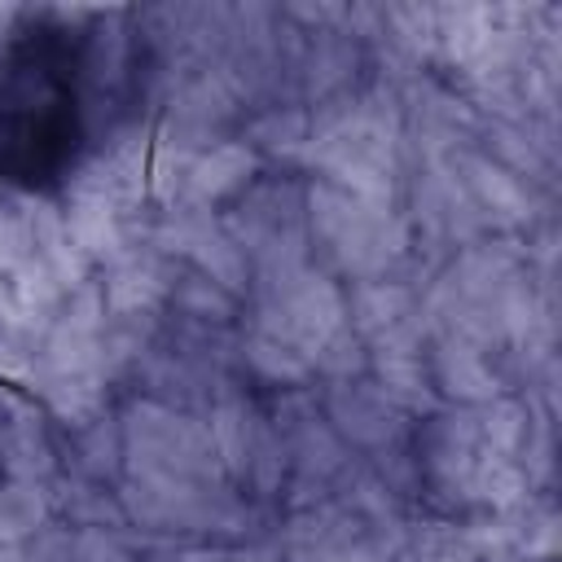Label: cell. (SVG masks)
I'll list each match as a JSON object with an SVG mask.
<instances>
[{
    "label": "cell",
    "instance_id": "1",
    "mask_svg": "<svg viewBox=\"0 0 562 562\" xmlns=\"http://www.w3.org/2000/svg\"><path fill=\"white\" fill-rule=\"evenodd\" d=\"M79 145V105L66 61L35 40L0 70V176L44 184L61 176Z\"/></svg>",
    "mask_w": 562,
    "mask_h": 562
}]
</instances>
